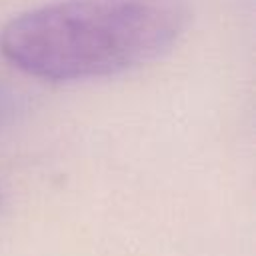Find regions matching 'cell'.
I'll use <instances>...</instances> for the list:
<instances>
[{
    "instance_id": "obj_1",
    "label": "cell",
    "mask_w": 256,
    "mask_h": 256,
    "mask_svg": "<svg viewBox=\"0 0 256 256\" xmlns=\"http://www.w3.org/2000/svg\"><path fill=\"white\" fill-rule=\"evenodd\" d=\"M188 20L186 0H62L10 20L0 52L36 78H100L162 56Z\"/></svg>"
},
{
    "instance_id": "obj_2",
    "label": "cell",
    "mask_w": 256,
    "mask_h": 256,
    "mask_svg": "<svg viewBox=\"0 0 256 256\" xmlns=\"http://www.w3.org/2000/svg\"><path fill=\"white\" fill-rule=\"evenodd\" d=\"M16 114H18V98H16V94L8 86L0 84V128L10 124L16 118Z\"/></svg>"
}]
</instances>
